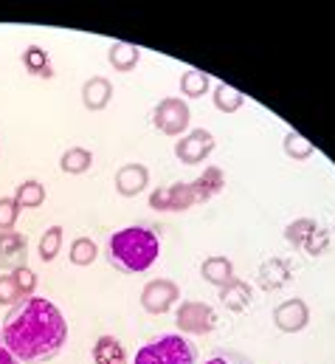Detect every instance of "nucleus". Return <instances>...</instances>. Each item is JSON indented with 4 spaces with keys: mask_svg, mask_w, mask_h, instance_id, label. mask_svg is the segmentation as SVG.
Segmentation results:
<instances>
[{
    "mask_svg": "<svg viewBox=\"0 0 335 364\" xmlns=\"http://www.w3.org/2000/svg\"><path fill=\"white\" fill-rule=\"evenodd\" d=\"M0 331L11 356L23 364L48 362L68 342V322L62 311L37 294L9 308Z\"/></svg>",
    "mask_w": 335,
    "mask_h": 364,
    "instance_id": "nucleus-1",
    "label": "nucleus"
},
{
    "mask_svg": "<svg viewBox=\"0 0 335 364\" xmlns=\"http://www.w3.org/2000/svg\"><path fill=\"white\" fill-rule=\"evenodd\" d=\"M161 257V240L150 226H124L107 240V263L121 274L150 272Z\"/></svg>",
    "mask_w": 335,
    "mask_h": 364,
    "instance_id": "nucleus-2",
    "label": "nucleus"
},
{
    "mask_svg": "<svg viewBox=\"0 0 335 364\" xmlns=\"http://www.w3.org/2000/svg\"><path fill=\"white\" fill-rule=\"evenodd\" d=\"M136 364H197V350L183 333H161L141 345Z\"/></svg>",
    "mask_w": 335,
    "mask_h": 364,
    "instance_id": "nucleus-3",
    "label": "nucleus"
},
{
    "mask_svg": "<svg viewBox=\"0 0 335 364\" xmlns=\"http://www.w3.org/2000/svg\"><path fill=\"white\" fill-rule=\"evenodd\" d=\"M175 322L183 336H206L217 328V314L200 299H183L175 311Z\"/></svg>",
    "mask_w": 335,
    "mask_h": 364,
    "instance_id": "nucleus-4",
    "label": "nucleus"
},
{
    "mask_svg": "<svg viewBox=\"0 0 335 364\" xmlns=\"http://www.w3.org/2000/svg\"><path fill=\"white\" fill-rule=\"evenodd\" d=\"M189 122H192V110H189V105H186L183 96H167V99H161V102L155 105V110H153V124H155L164 136H172V139L186 136Z\"/></svg>",
    "mask_w": 335,
    "mask_h": 364,
    "instance_id": "nucleus-5",
    "label": "nucleus"
},
{
    "mask_svg": "<svg viewBox=\"0 0 335 364\" xmlns=\"http://www.w3.org/2000/svg\"><path fill=\"white\" fill-rule=\"evenodd\" d=\"M177 302H180V288H177V282H172L167 277L150 279L144 285V291H141V305L153 316H164Z\"/></svg>",
    "mask_w": 335,
    "mask_h": 364,
    "instance_id": "nucleus-6",
    "label": "nucleus"
},
{
    "mask_svg": "<svg viewBox=\"0 0 335 364\" xmlns=\"http://www.w3.org/2000/svg\"><path fill=\"white\" fill-rule=\"evenodd\" d=\"M34 291H37V274L31 272L28 266H23L17 272L0 274V305L14 308L23 299L34 296Z\"/></svg>",
    "mask_w": 335,
    "mask_h": 364,
    "instance_id": "nucleus-7",
    "label": "nucleus"
},
{
    "mask_svg": "<svg viewBox=\"0 0 335 364\" xmlns=\"http://www.w3.org/2000/svg\"><path fill=\"white\" fill-rule=\"evenodd\" d=\"M217 141L212 136V130H189L186 136H180V141H175V156L180 164H203L212 153H214Z\"/></svg>",
    "mask_w": 335,
    "mask_h": 364,
    "instance_id": "nucleus-8",
    "label": "nucleus"
},
{
    "mask_svg": "<svg viewBox=\"0 0 335 364\" xmlns=\"http://www.w3.org/2000/svg\"><path fill=\"white\" fill-rule=\"evenodd\" d=\"M197 203L192 183H169V186H158L150 192V206L158 212H186Z\"/></svg>",
    "mask_w": 335,
    "mask_h": 364,
    "instance_id": "nucleus-9",
    "label": "nucleus"
},
{
    "mask_svg": "<svg viewBox=\"0 0 335 364\" xmlns=\"http://www.w3.org/2000/svg\"><path fill=\"white\" fill-rule=\"evenodd\" d=\"M310 322V308L304 299L293 296V299H285L282 305H276L273 311V325L282 331V333H299L304 331Z\"/></svg>",
    "mask_w": 335,
    "mask_h": 364,
    "instance_id": "nucleus-10",
    "label": "nucleus"
},
{
    "mask_svg": "<svg viewBox=\"0 0 335 364\" xmlns=\"http://www.w3.org/2000/svg\"><path fill=\"white\" fill-rule=\"evenodd\" d=\"M28 266V240L20 232H0V272H17Z\"/></svg>",
    "mask_w": 335,
    "mask_h": 364,
    "instance_id": "nucleus-11",
    "label": "nucleus"
},
{
    "mask_svg": "<svg viewBox=\"0 0 335 364\" xmlns=\"http://www.w3.org/2000/svg\"><path fill=\"white\" fill-rule=\"evenodd\" d=\"M150 186V170L144 164H121L116 173V192L124 198H136Z\"/></svg>",
    "mask_w": 335,
    "mask_h": 364,
    "instance_id": "nucleus-12",
    "label": "nucleus"
},
{
    "mask_svg": "<svg viewBox=\"0 0 335 364\" xmlns=\"http://www.w3.org/2000/svg\"><path fill=\"white\" fill-rule=\"evenodd\" d=\"M290 277H293V269H290V263L287 260H282V257H270V260H265L262 266H259V272H256V282H259V288L262 291H279V288H285L287 282H290Z\"/></svg>",
    "mask_w": 335,
    "mask_h": 364,
    "instance_id": "nucleus-13",
    "label": "nucleus"
},
{
    "mask_svg": "<svg viewBox=\"0 0 335 364\" xmlns=\"http://www.w3.org/2000/svg\"><path fill=\"white\" fill-rule=\"evenodd\" d=\"M220 302L229 308V311H234V314H243V311H248L253 302V288L246 282V279H240V277H234L231 282H226L223 288H220Z\"/></svg>",
    "mask_w": 335,
    "mask_h": 364,
    "instance_id": "nucleus-14",
    "label": "nucleus"
},
{
    "mask_svg": "<svg viewBox=\"0 0 335 364\" xmlns=\"http://www.w3.org/2000/svg\"><path fill=\"white\" fill-rule=\"evenodd\" d=\"M110 99H113V82L107 77H90L82 85V105L93 113L104 110Z\"/></svg>",
    "mask_w": 335,
    "mask_h": 364,
    "instance_id": "nucleus-15",
    "label": "nucleus"
},
{
    "mask_svg": "<svg viewBox=\"0 0 335 364\" xmlns=\"http://www.w3.org/2000/svg\"><path fill=\"white\" fill-rule=\"evenodd\" d=\"M223 186H226V173H223L220 167H206V170H203V176H197V178L192 181V189H194L197 203L212 200L214 195H220V192H223Z\"/></svg>",
    "mask_w": 335,
    "mask_h": 364,
    "instance_id": "nucleus-16",
    "label": "nucleus"
},
{
    "mask_svg": "<svg viewBox=\"0 0 335 364\" xmlns=\"http://www.w3.org/2000/svg\"><path fill=\"white\" fill-rule=\"evenodd\" d=\"M107 63H110L116 71L127 74V71H133V68L141 63V48L133 46V43L119 40V43H113V46L107 48Z\"/></svg>",
    "mask_w": 335,
    "mask_h": 364,
    "instance_id": "nucleus-17",
    "label": "nucleus"
},
{
    "mask_svg": "<svg viewBox=\"0 0 335 364\" xmlns=\"http://www.w3.org/2000/svg\"><path fill=\"white\" fill-rule=\"evenodd\" d=\"M200 277H203L206 282H212V285L223 288L226 282H231V279H234V263H231L229 257H223V255H212V257H206V260H203V266H200Z\"/></svg>",
    "mask_w": 335,
    "mask_h": 364,
    "instance_id": "nucleus-18",
    "label": "nucleus"
},
{
    "mask_svg": "<svg viewBox=\"0 0 335 364\" xmlns=\"http://www.w3.org/2000/svg\"><path fill=\"white\" fill-rule=\"evenodd\" d=\"M93 364H130L127 350L116 336H99L93 345Z\"/></svg>",
    "mask_w": 335,
    "mask_h": 364,
    "instance_id": "nucleus-19",
    "label": "nucleus"
},
{
    "mask_svg": "<svg viewBox=\"0 0 335 364\" xmlns=\"http://www.w3.org/2000/svg\"><path fill=\"white\" fill-rule=\"evenodd\" d=\"M93 167V153L87 147H68L60 156V170L68 176H82Z\"/></svg>",
    "mask_w": 335,
    "mask_h": 364,
    "instance_id": "nucleus-20",
    "label": "nucleus"
},
{
    "mask_svg": "<svg viewBox=\"0 0 335 364\" xmlns=\"http://www.w3.org/2000/svg\"><path fill=\"white\" fill-rule=\"evenodd\" d=\"M23 65L31 77H43V80H51L54 77V65H51V57L40 48V46H28L23 51Z\"/></svg>",
    "mask_w": 335,
    "mask_h": 364,
    "instance_id": "nucleus-21",
    "label": "nucleus"
},
{
    "mask_svg": "<svg viewBox=\"0 0 335 364\" xmlns=\"http://www.w3.org/2000/svg\"><path fill=\"white\" fill-rule=\"evenodd\" d=\"M11 198L20 203V209H37V206L45 203V186L37 181V178H28V181H23L14 189Z\"/></svg>",
    "mask_w": 335,
    "mask_h": 364,
    "instance_id": "nucleus-22",
    "label": "nucleus"
},
{
    "mask_svg": "<svg viewBox=\"0 0 335 364\" xmlns=\"http://www.w3.org/2000/svg\"><path fill=\"white\" fill-rule=\"evenodd\" d=\"M209 88H212V77L209 74H203L197 68L183 71V77H180V93L186 99H200V96L209 93Z\"/></svg>",
    "mask_w": 335,
    "mask_h": 364,
    "instance_id": "nucleus-23",
    "label": "nucleus"
},
{
    "mask_svg": "<svg viewBox=\"0 0 335 364\" xmlns=\"http://www.w3.org/2000/svg\"><path fill=\"white\" fill-rule=\"evenodd\" d=\"M212 99H214V107H217L220 113H237V110L246 105V96L237 91L234 85H226V82L214 85Z\"/></svg>",
    "mask_w": 335,
    "mask_h": 364,
    "instance_id": "nucleus-24",
    "label": "nucleus"
},
{
    "mask_svg": "<svg viewBox=\"0 0 335 364\" xmlns=\"http://www.w3.org/2000/svg\"><path fill=\"white\" fill-rule=\"evenodd\" d=\"M282 147H285V156L293 159V161H307V159L316 153L313 141H307V139H304L302 133H296V130H287V133H285Z\"/></svg>",
    "mask_w": 335,
    "mask_h": 364,
    "instance_id": "nucleus-25",
    "label": "nucleus"
},
{
    "mask_svg": "<svg viewBox=\"0 0 335 364\" xmlns=\"http://www.w3.org/2000/svg\"><path fill=\"white\" fill-rule=\"evenodd\" d=\"M62 237H65V229H62V226H48V229L43 232L40 246H37L43 263L57 260V255H60V249H62Z\"/></svg>",
    "mask_w": 335,
    "mask_h": 364,
    "instance_id": "nucleus-26",
    "label": "nucleus"
},
{
    "mask_svg": "<svg viewBox=\"0 0 335 364\" xmlns=\"http://www.w3.org/2000/svg\"><path fill=\"white\" fill-rule=\"evenodd\" d=\"M316 229H319V223H316L313 218H296L293 223L285 226V240H287L293 249H302V246L307 243V237H310Z\"/></svg>",
    "mask_w": 335,
    "mask_h": 364,
    "instance_id": "nucleus-27",
    "label": "nucleus"
},
{
    "mask_svg": "<svg viewBox=\"0 0 335 364\" xmlns=\"http://www.w3.org/2000/svg\"><path fill=\"white\" fill-rule=\"evenodd\" d=\"M99 257V246H96V240H90V237H77L74 243H71V249H68V260L74 263V266H90L93 260Z\"/></svg>",
    "mask_w": 335,
    "mask_h": 364,
    "instance_id": "nucleus-28",
    "label": "nucleus"
},
{
    "mask_svg": "<svg viewBox=\"0 0 335 364\" xmlns=\"http://www.w3.org/2000/svg\"><path fill=\"white\" fill-rule=\"evenodd\" d=\"M330 240H333V235H330L324 226H319V229H316V232L307 237V243H304L302 249H304L310 257H322V255L330 249Z\"/></svg>",
    "mask_w": 335,
    "mask_h": 364,
    "instance_id": "nucleus-29",
    "label": "nucleus"
},
{
    "mask_svg": "<svg viewBox=\"0 0 335 364\" xmlns=\"http://www.w3.org/2000/svg\"><path fill=\"white\" fill-rule=\"evenodd\" d=\"M20 218V203L14 198H0V232H11Z\"/></svg>",
    "mask_w": 335,
    "mask_h": 364,
    "instance_id": "nucleus-30",
    "label": "nucleus"
},
{
    "mask_svg": "<svg viewBox=\"0 0 335 364\" xmlns=\"http://www.w3.org/2000/svg\"><path fill=\"white\" fill-rule=\"evenodd\" d=\"M203 364H253L248 356H243V353H234V350H220V353H214V356H209Z\"/></svg>",
    "mask_w": 335,
    "mask_h": 364,
    "instance_id": "nucleus-31",
    "label": "nucleus"
},
{
    "mask_svg": "<svg viewBox=\"0 0 335 364\" xmlns=\"http://www.w3.org/2000/svg\"><path fill=\"white\" fill-rule=\"evenodd\" d=\"M0 364H20L14 356H11V350H9L6 339H3V331H0Z\"/></svg>",
    "mask_w": 335,
    "mask_h": 364,
    "instance_id": "nucleus-32",
    "label": "nucleus"
}]
</instances>
